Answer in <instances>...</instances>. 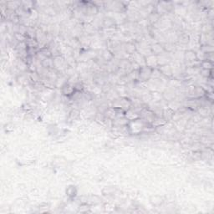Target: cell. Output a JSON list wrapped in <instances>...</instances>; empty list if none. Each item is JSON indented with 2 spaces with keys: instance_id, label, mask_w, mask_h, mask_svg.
Instances as JSON below:
<instances>
[{
  "instance_id": "cell-4",
  "label": "cell",
  "mask_w": 214,
  "mask_h": 214,
  "mask_svg": "<svg viewBox=\"0 0 214 214\" xmlns=\"http://www.w3.org/2000/svg\"><path fill=\"white\" fill-rule=\"evenodd\" d=\"M185 59L190 61V62H192V61H196L197 60V55H196V53L192 50H188V51L186 52L185 54Z\"/></svg>"
},
{
  "instance_id": "cell-8",
  "label": "cell",
  "mask_w": 214,
  "mask_h": 214,
  "mask_svg": "<svg viewBox=\"0 0 214 214\" xmlns=\"http://www.w3.org/2000/svg\"><path fill=\"white\" fill-rule=\"evenodd\" d=\"M188 40H189V37L188 36V35H182L181 37H180V41L181 42V43H188Z\"/></svg>"
},
{
  "instance_id": "cell-6",
  "label": "cell",
  "mask_w": 214,
  "mask_h": 214,
  "mask_svg": "<svg viewBox=\"0 0 214 214\" xmlns=\"http://www.w3.org/2000/svg\"><path fill=\"white\" fill-rule=\"evenodd\" d=\"M66 193H67V195H68L69 197H75L76 195V193H77V191H76L75 187H74V186L69 187L67 190H66Z\"/></svg>"
},
{
  "instance_id": "cell-7",
  "label": "cell",
  "mask_w": 214,
  "mask_h": 214,
  "mask_svg": "<svg viewBox=\"0 0 214 214\" xmlns=\"http://www.w3.org/2000/svg\"><path fill=\"white\" fill-rule=\"evenodd\" d=\"M115 24L114 20L111 18H105L104 21H103V25L105 26V28H110L112 27V25Z\"/></svg>"
},
{
  "instance_id": "cell-5",
  "label": "cell",
  "mask_w": 214,
  "mask_h": 214,
  "mask_svg": "<svg viewBox=\"0 0 214 214\" xmlns=\"http://www.w3.org/2000/svg\"><path fill=\"white\" fill-rule=\"evenodd\" d=\"M202 67L203 68V69H207V70H211L213 69V62L210 61L209 60H205L202 62Z\"/></svg>"
},
{
  "instance_id": "cell-3",
  "label": "cell",
  "mask_w": 214,
  "mask_h": 214,
  "mask_svg": "<svg viewBox=\"0 0 214 214\" xmlns=\"http://www.w3.org/2000/svg\"><path fill=\"white\" fill-rule=\"evenodd\" d=\"M159 70H160L161 74H162V75H166V76L170 77V76L172 75V69H171V67H170L169 65H167L166 64L162 65V66L160 67V69H159Z\"/></svg>"
},
{
  "instance_id": "cell-1",
  "label": "cell",
  "mask_w": 214,
  "mask_h": 214,
  "mask_svg": "<svg viewBox=\"0 0 214 214\" xmlns=\"http://www.w3.org/2000/svg\"><path fill=\"white\" fill-rule=\"evenodd\" d=\"M152 69H153L148 66H143L139 69V78L141 79L143 81L148 80L151 77L152 75Z\"/></svg>"
},
{
  "instance_id": "cell-2",
  "label": "cell",
  "mask_w": 214,
  "mask_h": 214,
  "mask_svg": "<svg viewBox=\"0 0 214 214\" xmlns=\"http://www.w3.org/2000/svg\"><path fill=\"white\" fill-rule=\"evenodd\" d=\"M75 90V88L74 86H70L69 84H67V83L62 86V93L65 95H67V96L72 95L74 94Z\"/></svg>"
}]
</instances>
